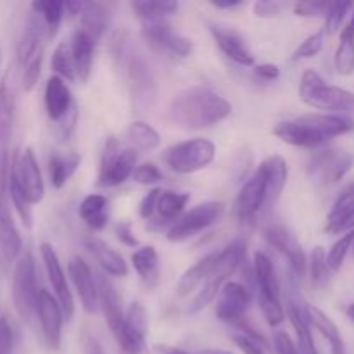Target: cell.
<instances>
[{
    "instance_id": "cell-50",
    "label": "cell",
    "mask_w": 354,
    "mask_h": 354,
    "mask_svg": "<svg viewBox=\"0 0 354 354\" xmlns=\"http://www.w3.org/2000/svg\"><path fill=\"white\" fill-rule=\"evenodd\" d=\"M258 301H259V308H261L263 311V317L266 318L268 325L277 327V325H280L283 320H286V311H283L282 304L277 303V301L265 299V297H258Z\"/></svg>"
},
{
    "instance_id": "cell-24",
    "label": "cell",
    "mask_w": 354,
    "mask_h": 354,
    "mask_svg": "<svg viewBox=\"0 0 354 354\" xmlns=\"http://www.w3.org/2000/svg\"><path fill=\"white\" fill-rule=\"evenodd\" d=\"M354 228V183L339 194L327 218L328 234H346Z\"/></svg>"
},
{
    "instance_id": "cell-35",
    "label": "cell",
    "mask_w": 354,
    "mask_h": 354,
    "mask_svg": "<svg viewBox=\"0 0 354 354\" xmlns=\"http://www.w3.org/2000/svg\"><path fill=\"white\" fill-rule=\"evenodd\" d=\"M131 265L147 287H154L159 280V256L152 245H145L131 256Z\"/></svg>"
},
{
    "instance_id": "cell-36",
    "label": "cell",
    "mask_w": 354,
    "mask_h": 354,
    "mask_svg": "<svg viewBox=\"0 0 354 354\" xmlns=\"http://www.w3.org/2000/svg\"><path fill=\"white\" fill-rule=\"evenodd\" d=\"M189 201V194H178L173 192V190H161L158 199V206H156V214H158L159 220H162V223H175V221L183 214Z\"/></svg>"
},
{
    "instance_id": "cell-8",
    "label": "cell",
    "mask_w": 354,
    "mask_h": 354,
    "mask_svg": "<svg viewBox=\"0 0 354 354\" xmlns=\"http://www.w3.org/2000/svg\"><path fill=\"white\" fill-rule=\"evenodd\" d=\"M137 168V151L131 147L121 149L114 137L106 140L102 159H100L99 185L118 187L127 182Z\"/></svg>"
},
{
    "instance_id": "cell-46",
    "label": "cell",
    "mask_w": 354,
    "mask_h": 354,
    "mask_svg": "<svg viewBox=\"0 0 354 354\" xmlns=\"http://www.w3.org/2000/svg\"><path fill=\"white\" fill-rule=\"evenodd\" d=\"M324 40H325V31H317V33L310 35L308 38H304L297 48L292 54V61H301V59H311L315 55H318L324 48Z\"/></svg>"
},
{
    "instance_id": "cell-28",
    "label": "cell",
    "mask_w": 354,
    "mask_h": 354,
    "mask_svg": "<svg viewBox=\"0 0 354 354\" xmlns=\"http://www.w3.org/2000/svg\"><path fill=\"white\" fill-rule=\"evenodd\" d=\"M95 45L97 41L90 35H86L85 31L80 30V28L73 33L71 40H69V48H71V55L76 68V78H80L82 82H86L90 78Z\"/></svg>"
},
{
    "instance_id": "cell-48",
    "label": "cell",
    "mask_w": 354,
    "mask_h": 354,
    "mask_svg": "<svg viewBox=\"0 0 354 354\" xmlns=\"http://www.w3.org/2000/svg\"><path fill=\"white\" fill-rule=\"evenodd\" d=\"M16 346V327L7 315L0 317V354H12Z\"/></svg>"
},
{
    "instance_id": "cell-47",
    "label": "cell",
    "mask_w": 354,
    "mask_h": 354,
    "mask_svg": "<svg viewBox=\"0 0 354 354\" xmlns=\"http://www.w3.org/2000/svg\"><path fill=\"white\" fill-rule=\"evenodd\" d=\"M41 62H44V50L30 59L23 66V88L24 92H31L37 86L38 78L41 73Z\"/></svg>"
},
{
    "instance_id": "cell-62",
    "label": "cell",
    "mask_w": 354,
    "mask_h": 354,
    "mask_svg": "<svg viewBox=\"0 0 354 354\" xmlns=\"http://www.w3.org/2000/svg\"><path fill=\"white\" fill-rule=\"evenodd\" d=\"M204 354H232V353H228V351H206Z\"/></svg>"
},
{
    "instance_id": "cell-54",
    "label": "cell",
    "mask_w": 354,
    "mask_h": 354,
    "mask_svg": "<svg viewBox=\"0 0 354 354\" xmlns=\"http://www.w3.org/2000/svg\"><path fill=\"white\" fill-rule=\"evenodd\" d=\"M283 7L286 3L279 2V0H259L254 3V14L258 17H273L279 16Z\"/></svg>"
},
{
    "instance_id": "cell-39",
    "label": "cell",
    "mask_w": 354,
    "mask_h": 354,
    "mask_svg": "<svg viewBox=\"0 0 354 354\" xmlns=\"http://www.w3.org/2000/svg\"><path fill=\"white\" fill-rule=\"evenodd\" d=\"M127 135L131 149H135V151H154L161 144V135L158 133V130L152 124L145 123V121H133L128 127Z\"/></svg>"
},
{
    "instance_id": "cell-58",
    "label": "cell",
    "mask_w": 354,
    "mask_h": 354,
    "mask_svg": "<svg viewBox=\"0 0 354 354\" xmlns=\"http://www.w3.org/2000/svg\"><path fill=\"white\" fill-rule=\"evenodd\" d=\"M83 354H104L102 344L93 335H86L83 341Z\"/></svg>"
},
{
    "instance_id": "cell-38",
    "label": "cell",
    "mask_w": 354,
    "mask_h": 354,
    "mask_svg": "<svg viewBox=\"0 0 354 354\" xmlns=\"http://www.w3.org/2000/svg\"><path fill=\"white\" fill-rule=\"evenodd\" d=\"M142 24L166 21V17L178 10V2H156V0H138L130 3Z\"/></svg>"
},
{
    "instance_id": "cell-34",
    "label": "cell",
    "mask_w": 354,
    "mask_h": 354,
    "mask_svg": "<svg viewBox=\"0 0 354 354\" xmlns=\"http://www.w3.org/2000/svg\"><path fill=\"white\" fill-rule=\"evenodd\" d=\"M216 254L218 252H211V254H207L206 258L197 261L192 268H189L182 277H180L178 283H176V294H178L180 297L190 296V294H192L201 283L206 282L211 270H213Z\"/></svg>"
},
{
    "instance_id": "cell-10",
    "label": "cell",
    "mask_w": 354,
    "mask_h": 354,
    "mask_svg": "<svg viewBox=\"0 0 354 354\" xmlns=\"http://www.w3.org/2000/svg\"><path fill=\"white\" fill-rule=\"evenodd\" d=\"M142 38L152 52L168 59H185L192 52V41L173 30L168 21L142 24Z\"/></svg>"
},
{
    "instance_id": "cell-21",
    "label": "cell",
    "mask_w": 354,
    "mask_h": 354,
    "mask_svg": "<svg viewBox=\"0 0 354 354\" xmlns=\"http://www.w3.org/2000/svg\"><path fill=\"white\" fill-rule=\"evenodd\" d=\"M211 35H213L220 50L235 64L244 66V68L254 64V55H252L248 41L237 30L230 26H221V24H213Z\"/></svg>"
},
{
    "instance_id": "cell-13",
    "label": "cell",
    "mask_w": 354,
    "mask_h": 354,
    "mask_svg": "<svg viewBox=\"0 0 354 354\" xmlns=\"http://www.w3.org/2000/svg\"><path fill=\"white\" fill-rule=\"evenodd\" d=\"M7 178L9 165L0 166V251L7 261H14L23 249V239L12 220L7 199Z\"/></svg>"
},
{
    "instance_id": "cell-60",
    "label": "cell",
    "mask_w": 354,
    "mask_h": 354,
    "mask_svg": "<svg viewBox=\"0 0 354 354\" xmlns=\"http://www.w3.org/2000/svg\"><path fill=\"white\" fill-rule=\"evenodd\" d=\"M158 351H161L162 354H190V353L183 351V349L169 348V346H158Z\"/></svg>"
},
{
    "instance_id": "cell-55",
    "label": "cell",
    "mask_w": 354,
    "mask_h": 354,
    "mask_svg": "<svg viewBox=\"0 0 354 354\" xmlns=\"http://www.w3.org/2000/svg\"><path fill=\"white\" fill-rule=\"evenodd\" d=\"M273 344H275V351L279 354H299L297 346L294 344V341L286 332H277L275 337H273Z\"/></svg>"
},
{
    "instance_id": "cell-9",
    "label": "cell",
    "mask_w": 354,
    "mask_h": 354,
    "mask_svg": "<svg viewBox=\"0 0 354 354\" xmlns=\"http://www.w3.org/2000/svg\"><path fill=\"white\" fill-rule=\"evenodd\" d=\"M223 211L225 204L220 203V201H206V203L197 204L192 209L187 211L185 214H182L169 227L166 237H168L169 242L189 241V239L196 237L201 232H204L211 225L216 223L223 216Z\"/></svg>"
},
{
    "instance_id": "cell-59",
    "label": "cell",
    "mask_w": 354,
    "mask_h": 354,
    "mask_svg": "<svg viewBox=\"0 0 354 354\" xmlns=\"http://www.w3.org/2000/svg\"><path fill=\"white\" fill-rule=\"evenodd\" d=\"M211 6L216 7V9H235V7H241V0H211Z\"/></svg>"
},
{
    "instance_id": "cell-57",
    "label": "cell",
    "mask_w": 354,
    "mask_h": 354,
    "mask_svg": "<svg viewBox=\"0 0 354 354\" xmlns=\"http://www.w3.org/2000/svg\"><path fill=\"white\" fill-rule=\"evenodd\" d=\"M116 235H118V239L121 241V244L128 245V248H137V245H138V241H137V237L133 235V232H131V225L130 223H120V225H118Z\"/></svg>"
},
{
    "instance_id": "cell-5",
    "label": "cell",
    "mask_w": 354,
    "mask_h": 354,
    "mask_svg": "<svg viewBox=\"0 0 354 354\" xmlns=\"http://www.w3.org/2000/svg\"><path fill=\"white\" fill-rule=\"evenodd\" d=\"M216 147L207 138H192V140L180 142L166 151L165 161L175 173L190 175L201 171L213 162Z\"/></svg>"
},
{
    "instance_id": "cell-17",
    "label": "cell",
    "mask_w": 354,
    "mask_h": 354,
    "mask_svg": "<svg viewBox=\"0 0 354 354\" xmlns=\"http://www.w3.org/2000/svg\"><path fill=\"white\" fill-rule=\"evenodd\" d=\"M266 206V178L261 168L254 171L251 178L245 180L235 199V214L242 223H248Z\"/></svg>"
},
{
    "instance_id": "cell-14",
    "label": "cell",
    "mask_w": 354,
    "mask_h": 354,
    "mask_svg": "<svg viewBox=\"0 0 354 354\" xmlns=\"http://www.w3.org/2000/svg\"><path fill=\"white\" fill-rule=\"evenodd\" d=\"M40 256L41 261H44L45 265L48 282L54 287V297L57 299L59 306H61L62 317H64V320L71 322L73 315H75V299H73V294L71 290H69L64 268H62L61 261H59L57 252H55V249L52 248L48 242H44V244L40 245Z\"/></svg>"
},
{
    "instance_id": "cell-12",
    "label": "cell",
    "mask_w": 354,
    "mask_h": 354,
    "mask_svg": "<svg viewBox=\"0 0 354 354\" xmlns=\"http://www.w3.org/2000/svg\"><path fill=\"white\" fill-rule=\"evenodd\" d=\"M263 239L270 248L283 256L289 261L290 272L296 275V279H303L306 275L308 261L306 254L303 251V245L296 239V235L280 223H270L261 230Z\"/></svg>"
},
{
    "instance_id": "cell-53",
    "label": "cell",
    "mask_w": 354,
    "mask_h": 354,
    "mask_svg": "<svg viewBox=\"0 0 354 354\" xmlns=\"http://www.w3.org/2000/svg\"><path fill=\"white\" fill-rule=\"evenodd\" d=\"M234 342L244 354H266L265 344H263V342L256 341V339L249 337V335L242 334V332L241 334L234 335Z\"/></svg>"
},
{
    "instance_id": "cell-6",
    "label": "cell",
    "mask_w": 354,
    "mask_h": 354,
    "mask_svg": "<svg viewBox=\"0 0 354 354\" xmlns=\"http://www.w3.org/2000/svg\"><path fill=\"white\" fill-rule=\"evenodd\" d=\"M45 111H47L48 120L57 123L62 140H68L76 124L78 113H76L71 90L59 76L48 78L45 85Z\"/></svg>"
},
{
    "instance_id": "cell-22",
    "label": "cell",
    "mask_w": 354,
    "mask_h": 354,
    "mask_svg": "<svg viewBox=\"0 0 354 354\" xmlns=\"http://www.w3.org/2000/svg\"><path fill=\"white\" fill-rule=\"evenodd\" d=\"M97 297H99V308L102 310L106 324L109 325L111 332L116 337L123 327L124 311L123 301L114 283L107 279V275L97 277Z\"/></svg>"
},
{
    "instance_id": "cell-32",
    "label": "cell",
    "mask_w": 354,
    "mask_h": 354,
    "mask_svg": "<svg viewBox=\"0 0 354 354\" xmlns=\"http://www.w3.org/2000/svg\"><path fill=\"white\" fill-rule=\"evenodd\" d=\"M109 10L99 2H85L82 14H80V30L99 41L109 26Z\"/></svg>"
},
{
    "instance_id": "cell-19",
    "label": "cell",
    "mask_w": 354,
    "mask_h": 354,
    "mask_svg": "<svg viewBox=\"0 0 354 354\" xmlns=\"http://www.w3.org/2000/svg\"><path fill=\"white\" fill-rule=\"evenodd\" d=\"M275 137L286 144L294 145V147H304V149H318L324 144H327V138L315 130L303 116L296 118L290 121H282L273 130Z\"/></svg>"
},
{
    "instance_id": "cell-56",
    "label": "cell",
    "mask_w": 354,
    "mask_h": 354,
    "mask_svg": "<svg viewBox=\"0 0 354 354\" xmlns=\"http://www.w3.org/2000/svg\"><path fill=\"white\" fill-rule=\"evenodd\" d=\"M254 75L258 78H261L263 82H275L280 76V69L277 64H270V62H265V64H259L254 68Z\"/></svg>"
},
{
    "instance_id": "cell-27",
    "label": "cell",
    "mask_w": 354,
    "mask_h": 354,
    "mask_svg": "<svg viewBox=\"0 0 354 354\" xmlns=\"http://www.w3.org/2000/svg\"><path fill=\"white\" fill-rule=\"evenodd\" d=\"M86 249L90 254L93 256L100 268L104 270L106 275L111 277H127L128 275V265L123 259V256L118 251H114L111 245L100 241L99 237H88L86 239Z\"/></svg>"
},
{
    "instance_id": "cell-4",
    "label": "cell",
    "mask_w": 354,
    "mask_h": 354,
    "mask_svg": "<svg viewBox=\"0 0 354 354\" xmlns=\"http://www.w3.org/2000/svg\"><path fill=\"white\" fill-rule=\"evenodd\" d=\"M38 296L40 290L37 286V268L31 251H26L16 263L12 273V301L17 315L23 322L30 324L37 317Z\"/></svg>"
},
{
    "instance_id": "cell-37",
    "label": "cell",
    "mask_w": 354,
    "mask_h": 354,
    "mask_svg": "<svg viewBox=\"0 0 354 354\" xmlns=\"http://www.w3.org/2000/svg\"><path fill=\"white\" fill-rule=\"evenodd\" d=\"M31 10L41 19L47 38H54L64 17V2L61 0H41L31 3Z\"/></svg>"
},
{
    "instance_id": "cell-43",
    "label": "cell",
    "mask_w": 354,
    "mask_h": 354,
    "mask_svg": "<svg viewBox=\"0 0 354 354\" xmlns=\"http://www.w3.org/2000/svg\"><path fill=\"white\" fill-rule=\"evenodd\" d=\"M335 71L341 76H351L354 73V38L341 37L334 55Z\"/></svg>"
},
{
    "instance_id": "cell-18",
    "label": "cell",
    "mask_w": 354,
    "mask_h": 354,
    "mask_svg": "<svg viewBox=\"0 0 354 354\" xmlns=\"http://www.w3.org/2000/svg\"><path fill=\"white\" fill-rule=\"evenodd\" d=\"M37 317L40 320L45 344L50 349H54V351H57L61 348L62 322H64V317H62V311L57 299L45 289H41L40 296H38Z\"/></svg>"
},
{
    "instance_id": "cell-51",
    "label": "cell",
    "mask_w": 354,
    "mask_h": 354,
    "mask_svg": "<svg viewBox=\"0 0 354 354\" xmlns=\"http://www.w3.org/2000/svg\"><path fill=\"white\" fill-rule=\"evenodd\" d=\"M162 189H152L142 197L140 204H138V214L144 220H152L156 214V206H158V199L159 194H161Z\"/></svg>"
},
{
    "instance_id": "cell-33",
    "label": "cell",
    "mask_w": 354,
    "mask_h": 354,
    "mask_svg": "<svg viewBox=\"0 0 354 354\" xmlns=\"http://www.w3.org/2000/svg\"><path fill=\"white\" fill-rule=\"evenodd\" d=\"M306 311L308 324L311 328H317L327 342L330 344L332 354H344V342H342L341 332H339L337 325L332 322V318H328L327 315L322 310H318L317 306H304Z\"/></svg>"
},
{
    "instance_id": "cell-44",
    "label": "cell",
    "mask_w": 354,
    "mask_h": 354,
    "mask_svg": "<svg viewBox=\"0 0 354 354\" xmlns=\"http://www.w3.org/2000/svg\"><path fill=\"white\" fill-rule=\"evenodd\" d=\"M354 7L351 2H332L325 14V33L334 35L341 30L348 12Z\"/></svg>"
},
{
    "instance_id": "cell-45",
    "label": "cell",
    "mask_w": 354,
    "mask_h": 354,
    "mask_svg": "<svg viewBox=\"0 0 354 354\" xmlns=\"http://www.w3.org/2000/svg\"><path fill=\"white\" fill-rule=\"evenodd\" d=\"M310 273H311V280H313L315 286H325L328 280V270L327 265V252L322 245H317L311 252L310 258Z\"/></svg>"
},
{
    "instance_id": "cell-7",
    "label": "cell",
    "mask_w": 354,
    "mask_h": 354,
    "mask_svg": "<svg viewBox=\"0 0 354 354\" xmlns=\"http://www.w3.org/2000/svg\"><path fill=\"white\" fill-rule=\"evenodd\" d=\"M354 165V156L342 149H322L308 162V176L317 187H328L341 182Z\"/></svg>"
},
{
    "instance_id": "cell-23",
    "label": "cell",
    "mask_w": 354,
    "mask_h": 354,
    "mask_svg": "<svg viewBox=\"0 0 354 354\" xmlns=\"http://www.w3.org/2000/svg\"><path fill=\"white\" fill-rule=\"evenodd\" d=\"M245 259V244L242 241H234L221 252H218L214 259L213 270L206 282L214 283L216 287H223L232 275L237 273Z\"/></svg>"
},
{
    "instance_id": "cell-20",
    "label": "cell",
    "mask_w": 354,
    "mask_h": 354,
    "mask_svg": "<svg viewBox=\"0 0 354 354\" xmlns=\"http://www.w3.org/2000/svg\"><path fill=\"white\" fill-rule=\"evenodd\" d=\"M68 273L82 301L83 310L88 315H93L99 308V297H97V280L90 266L80 256H75L69 259Z\"/></svg>"
},
{
    "instance_id": "cell-61",
    "label": "cell",
    "mask_w": 354,
    "mask_h": 354,
    "mask_svg": "<svg viewBox=\"0 0 354 354\" xmlns=\"http://www.w3.org/2000/svg\"><path fill=\"white\" fill-rule=\"evenodd\" d=\"M346 315H348V317L354 322V303H351L348 308H346Z\"/></svg>"
},
{
    "instance_id": "cell-26",
    "label": "cell",
    "mask_w": 354,
    "mask_h": 354,
    "mask_svg": "<svg viewBox=\"0 0 354 354\" xmlns=\"http://www.w3.org/2000/svg\"><path fill=\"white\" fill-rule=\"evenodd\" d=\"M252 268H254V279L258 286V297L280 303V283L272 259L265 252H256Z\"/></svg>"
},
{
    "instance_id": "cell-40",
    "label": "cell",
    "mask_w": 354,
    "mask_h": 354,
    "mask_svg": "<svg viewBox=\"0 0 354 354\" xmlns=\"http://www.w3.org/2000/svg\"><path fill=\"white\" fill-rule=\"evenodd\" d=\"M50 66L54 69L55 76H59L64 82H75V80H78L76 78V68L75 61H73L71 48H69V41H61L54 48Z\"/></svg>"
},
{
    "instance_id": "cell-31",
    "label": "cell",
    "mask_w": 354,
    "mask_h": 354,
    "mask_svg": "<svg viewBox=\"0 0 354 354\" xmlns=\"http://www.w3.org/2000/svg\"><path fill=\"white\" fill-rule=\"evenodd\" d=\"M78 214L86 227L93 232H100L109 221V203L100 194H88L80 204Z\"/></svg>"
},
{
    "instance_id": "cell-52",
    "label": "cell",
    "mask_w": 354,
    "mask_h": 354,
    "mask_svg": "<svg viewBox=\"0 0 354 354\" xmlns=\"http://www.w3.org/2000/svg\"><path fill=\"white\" fill-rule=\"evenodd\" d=\"M330 3L328 2H297L294 6V12L296 16L303 17H315V16H325Z\"/></svg>"
},
{
    "instance_id": "cell-63",
    "label": "cell",
    "mask_w": 354,
    "mask_h": 354,
    "mask_svg": "<svg viewBox=\"0 0 354 354\" xmlns=\"http://www.w3.org/2000/svg\"><path fill=\"white\" fill-rule=\"evenodd\" d=\"M0 62H2V52H0Z\"/></svg>"
},
{
    "instance_id": "cell-16",
    "label": "cell",
    "mask_w": 354,
    "mask_h": 354,
    "mask_svg": "<svg viewBox=\"0 0 354 354\" xmlns=\"http://www.w3.org/2000/svg\"><path fill=\"white\" fill-rule=\"evenodd\" d=\"M249 304H251V292L248 287L239 282H227L218 294L214 313L220 322L239 325L244 322Z\"/></svg>"
},
{
    "instance_id": "cell-3",
    "label": "cell",
    "mask_w": 354,
    "mask_h": 354,
    "mask_svg": "<svg viewBox=\"0 0 354 354\" xmlns=\"http://www.w3.org/2000/svg\"><path fill=\"white\" fill-rule=\"evenodd\" d=\"M299 97L304 104L315 109L332 111L351 120L354 118V93L341 86L328 85L315 69H306L301 76Z\"/></svg>"
},
{
    "instance_id": "cell-41",
    "label": "cell",
    "mask_w": 354,
    "mask_h": 354,
    "mask_svg": "<svg viewBox=\"0 0 354 354\" xmlns=\"http://www.w3.org/2000/svg\"><path fill=\"white\" fill-rule=\"evenodd\" d=\"M353 245H354V228L353 230L346 232L341 239H337V241L334 242V245H332L330 251H328L327 265L330 272H339V270L342 268V265H344L346 258H348Z\"/></svg>"
},
{
    "instance_id": "cell-49",
    "label": "cell",
    "mask_w": 354,
    "mask_h": 354,
    "mask_svg": "<svg viewBox=\"0 0 354 354\" xmlns=\"http://www.w3.org/2000/svg\"><path fill=\"white\" fill-rule=\"evenodd\" d=\"M131 178H133L137 183H140V185H154V183L161 182L162 173L154 162H144V165L135 168Z\"/></svg>"
},
{
    "instance_id": "cell-15",
    "label": "cell",
    "mask_w": 354,
    "mask_h": 354,
    "mask_svg": "<svg viewBox=\"0 0 354 354\" xmlns=\"http://www.w3.org/2000/svg\"><path fill=\"white\" fill-rule=\"evenodd\" d=\"M149 330V317L140 303H131L124 311L123 327L116 335V341L124 354H140L145 346Z\"/></svg>"
},
{
    "instance_id": "cell-25",
    "label": "cell",
    "mask_w": 354,
    "mask_h": 354,
    "mask_svg": "<svg viewBox=\"0 0 354 354\" xmlns=\"http://www.w3.org/2000/svg\"><path fill=\"white\" fill-rule=\"evenodd\" d=\"M16 97L7 85L0 86V166L9 165V147L12 138Z\"/></svg>"
},
{
    "instance_id": "cell-42",
    "label": "cell",
    "mask_w": 354,
    "mask_h": 354,
    "mask_svg": "<svg viewBox=\"0 0 354 354\" xmlns=\"http://www.w3.org/2000/svg\"><path fill=\"white\" fill-rule=\"evenodd\" d=\"M7 196H9L10 203H12L14 209H16L17 214H19V218H21V221H23L24 227L26 228L33 227V213H31V204L24 199L23 192H21L19 187H17L16 180L10 176V173H9V178H7Z\"/></svg>"
},
{
    "instance_id": "cell-11",
    "label": "cell",
    "mask_w": 354,
    "mask_h": 354,
    "mask_svg": "<svg viewBox=\"0 0 354 354\" xmlns=\"http://www.w3.org/2000/svg\"><path fill=\"white\" fill-rule=\"evenodd\" d=\"M10 176L16 180L17 187L23 192L24 199L35 206L44 201L45 196V183L41 178L40 166H38L37 158L31 147H26L19 156H14L12 166L9 169Z\"/></svg>"
},
{
    "instance_id": "cell-29",
    "label": "cell",
    "mask_w": 354,
    "mask_h": 354,
    "mask_svg": "<svg viewBox=\"0 0 354 354\" xmlns=\"http://www.w3.org/2000/svg\"><path fill=\"white\" fill-rule=\"evenodd\" d=\"M266 178V206H273L280 199L287 183V162L282 156H270L259 165Z\"/></svg>"
},
{
    "instance_id": "cell-30",
    "label": "cell",
    "mask_w": 354,
    "mask_h": 354,
    "mask_svg": "<svg viewBox=\"0 0 354 354\" xmlns=\"http://www.w3.org/2000/svg\"><path fill=\"white\" fill-rule=\"evenodd\" d=\"M82 165L78 152H52L48 158V175L54 189H62Z\"/></svg>"
},
{
    "instance_id": "cell-2",
    "label": "cell",
    "mask_w": 354,
    "mask_h": 354,
    "mask_svg": "<svg viewBox=\"0 0 354 354\" xmlns=\"http://www.w3.org/2000/svg\"><path fill=\"white\" fill-rule=\"evenodd\" d=\"M111 48H113L114 61L124 71L131 102H133V109L137 113H147L154 106L156 95H158L156 80L151 71V66L145 62V59L131 52L124 33H118L113 38Z\"/></svg>"
},
{
    "instance_id": "cell-1",
    "label": "cell",
    "mask_w": 354,
    "mask_h": 354,
    "mask_svg": "<svg viewBox=\"0 0 354 354\" xmlns=\"http://www.w3.org/2000/svg\"><path fill=\"white\" fill-rule=\"evenodd\" d=\"M232 114V104L206 86H190L171 99L168 116L175 127L201 130L221 123Z\"/></svg>"
}]
</instances>
